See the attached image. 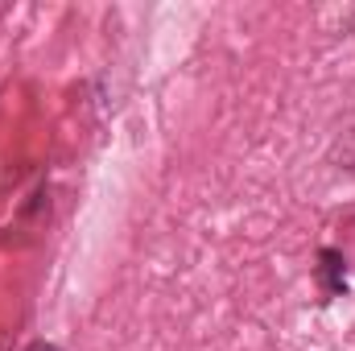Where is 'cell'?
<instances>
[{"mask_svg":"<svg viewBox=\"0 0 355 351\" xmlns=\"http://www.w3.org/2000/svg\"><path fill=\"white\" fill-rule=\"evenodd\" d=\"M343 252L339 248H322L318 252V281H322V293L327 298H339V293H347V268H343Z\"/></svg>","mask_w":355,"mask_h":351,"instance_id":"1","label":"cell"},{"mask_svg":"<svg viewBox=\"0 0 355 351\" xmlns=\"http://www.w3.org/2000/svg\"><path fill=\"white\" fill-rule=\"evenodd\" d=\"M21 351H62V348H58V343H50V339H29Z\"/></svg>","mask_w":355,"mask_h":351,"instance_id":"2","label":"cell"}]
</instances>
